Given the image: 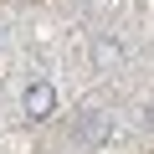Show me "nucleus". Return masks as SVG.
<instances>
[{
	"label": "nucleus",
	"mask_w": 154,
	"mask_h": 154,
	"mask_svg": "<svg viewBox=\"0 0 154 154\" xmlns=\"http://www.w3.org/2000/svg\"><path fill=\"white\" fill-rule=\"evenodd\" d=\"M72 144L77 149H103V144H113V113H103V108H88V113H77L72 118Z\"/></svg>",
	"instance_id": "nucleus-1"
},
{
	"label": "nucleus",
	"mask_w": 154,
	"mask_h": 154,
	"mask_svg": "<svg viewBox=\"0 0 154 154\" xmlns=\"http://www.w3.org/2000/svg\"><path fill=\"white\" fill-rule=\"evenodd\" d=\"M0 41H5V21H0Z\"/></svg>",
	"instance_id": "nucleus-3"
},
{
	"label": "nucleus",
	"mask_w": 154,
	"mask_h": 154,
	"mask_svg": "<svg viewBox=\"0 0 154 154\" xmlns=\"http://www.w3.org/2000/svg\"><path fill=\"white\" fill-rule=\"evenodd\" d=\"M21 108H26V118H31V123L57 118V88L46 82V77H31V82H26V93H21Z\"/></svg>",
	"instance_id": "nucleus-2"
}]
</instances>
